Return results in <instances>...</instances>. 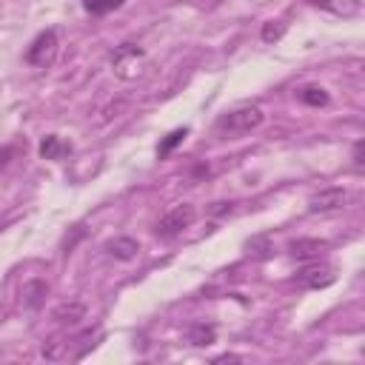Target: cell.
<instances>
[{
	"instance_id": "obj_6",
	"label": "cell",
	"mask_w": 365,
	"mask_h": 365,
	"mask_svg": "<svg viewBox=\"0 0 365 365\" xmlns=\"http://www.w3.org/2000/svg\"><path fill=\"white\" fill-rule=\"evenodd\" d=\"M297 279H299V285H305V288H325V285L334 282V268L314 262V265L302 268V271L297 274Z\"/></svg>"
},
{
	"instance_id": "obj_1",
	"label": "cell",
	"mask_w": 365,
	"mask_h": 365,
	"mask_svg": "<svg viewBox=\"0 0 365 365\" xmlns=\"http://www.w3.org/2000/svg\"><path fill=\"white\" fill-rule=\"evenodd\" d=\"M265 120V111L254 103L248 106H237L231 108L228 114H222L217 123H214V131L222 137V140H234V137H242V134H251L254 128H259Z\"/></svg>"
},
{
	"instance_id": "obj_10",
	"label": "cell",
	"mask_w": 365,
	"mask_h": 365,
	"mask_svg": "<svg viewBox=\"0 0 365 365\" xmlns=\"http://www.w3.org/2000/svg\"><path fill=\"white\" fill-rule=\"evenodd\" d=\"M325 251H328L325 240H294L291 242V254L297 259H319Z\"/></svg>"
},
{
	"instance_id": "obj_5",
	"label": "cell",
	"mask_w": 365,
	"mask_h": 365,
	"mask_svg": "<svg viewBox=\"0 0 365 365\" xmlns=\"http://www.w3.org/2000/svg\"><path fill=\"white\" fill-rule=\"evenodd\" d=\"M348 200L345 188H322L308 200V211L311 214H328V211H339Z\"/></svg>"
},
{
	"instance_id": "obj_9",
	"label": "cell",
	"mask_w": 365,
	"mask_h": 365,
	"mask_svg": "<svg viewBox=\"0 0 365 365\" xmlns=\"http://www.w3.org/2000/svg\"><path fill=\"white\" fill-rule=\"evenodd\" d=\"M106 254L114 257V259L128 262V259H134L140 254V242L134 237H114V240L106 242Z\"/></svg>"
},
{
	"instance_id": "obj_14",
	"label": "cell",
	"mask_w": 365,
	"mask_h": 365,
	"mask_svg": "<svg viewBox=\"0 0 365 365\" xmlns=\"http://www.w3.org/2000/svg\"><path fill=\"white\" fill-rule=\"evenodd\" d=\"M46 291H48V285L46 282H29L26 288H23V297H26V305L29 308H37L40 305V297H46Z\"/></svg>"
},
{
	"instance_id": "obj_8",
	"label": "cell",
	"mask_w": 365,
	"mask_h": 365,
	"mask_svg": "<svg viewBox=\"0 0 365 365\" xmlns=\"http://www.w3.org/2000/svg\"><path fill=\"white\" fill-rule=\"evenodd\" d=\"M308 6L314 9H322V11H331L336 17H354L362 11V0H305Z\"/></svg>"
},
{
	"instance_id": "obj_19",
	"label": "cell",
	"mask_w": 365,
	"mask_h": 365,
	"mask_svg": "<svg viewBox=\"0 0 365 365\" xmlns=\"http://www.w3.org/2000/svg\"><path fill=\"white\" fill-rule=\"evenodd\" d=\"M354 165H356V168H362V140L354 145Z\"/></svg>"
},
{
	"instance_id": "obj_3",
	"label": "cell",
	"mask_w": 365,
	"mask_h": 365,
	"mask_svg": "<svg viewBox=\"0 0 365 365\" xmlns=\"http://www.w3.org/2000/svg\"><path fill=\"white\" fill-rule=\"evenodd\" d=\"M57 48H60L57 31H54V29H46V31H40V34L31 40V46L26 48V63L34 66V68H48V66L54 63V57H57Z\"/></svg>"
},
{
	"instance_id": "obj_18",
	"label": "cell",
	"mask_w": 365,
	"mask_h": 365,
	"mask_svg": "<svg viewBox=\"0 0 365 365\" xmlns=\"http://www.w3.org/2000/svg\"><path fill=\"white\" fill-rule=\"evenodd\" d=\"M43 356L46 359H63L66 356V342H46L43 345Z\"/></svg>"
},
{
	"instance_id": "obj_11",
	"label": "cell",
	"mask_w": 365,
	"mask_h": 365,
	"mask_svg": "<svg viewBox=\"0 0 365 365\" xmlns=\"http://www.w3.org/2000/svg\"><path fill=\"white\" fill-rule=\"evenodd\" d=\"M68 154H71V143H66V140L57 137V134L43 137V143H40V157H43V160H63V157H68Z\"/></svg>"
},
{
	"instance_id": "obj_12",
	"label": "cell",
	"mask_w": 365,
	"mask_h": 365,
	"mask_svg": "<svg viewBox=\"0 0 365 365\" xmlns=\"http://www.w3.org/2000/svg\"><path fill=\"white\" fill-rule=\"evenodd\" d=\"M299 100L305 106L319 108V106H328V91L322 86H305V88H299Z\"/></svg>"
},
{
	"instance_id": "obj_20",
	"label": "cell",
	"mask_w": 365,
	"mask_h": 365,
	"mask_svg": "<svg viewBox=\"0 0 365 365\" xmlns=\"http://www.w3.org/2000/svg\"><path fill=\"white\" fill-rule=\"evenodd\" d=\"M214 362H242V356H237V354H222V356H217Z\"/></svg>"
},
{
	"instance_id": "obj_17",
	"label": "cell",
	"mask_w": 365,
	"mask_h": 365,
	"mask_svg": "<svg viewBox=\"0 0 365 365\" xmlns=\"http://www.w3.org/2000/svg\"><path fill=\"white\" fill-rule=\"evenodd\" d=\"M282 34H285V23H279V20H271V23L262 26V40L265 43H277Z\"/></svg>"
},
{
	"instance_id": "obj_15",
	"label": "cell",
	"mask_w": 365,
	"mask_h": 365,
	"mask_svg": "<svg viewBox=\"0 0 365 365\" xmlns=\"http://www.w3.org/2000/svg\"><path fill=\"white\" fill-rule=\"evenodd\" d=\"M185 134H188V128H174V131H171V134L157 145V154H160V157H168V154H171V148H174V145H180V143L185 140Z\"/></svg>"
},
{
	"instance_id": "obj_16",
	"label": "cell",
	"mask_w": 365,
	"mask_h": 365,
	"mask_svg": "<svg viewBox=\"0 0 365 365\" xmlns=\"http://www.w3.org/2000/svg\"><path fill=\"white\" fill-rule=\"evenodd\" d=\"M120 3H123V0H83L86 11H91V14H106V11L117 9Z\"/></svg>"
},
{
	"instance_id": "obj_13",
	"label": "cell",
	"mask_w": 365,
	"mask_h": 365,
	"mask_svg": "<svg viewBox=\"0 0 365 365\" xmlns=\"http://www.w3.org/2000/svg\"><path fill=\"white\" fill-rule=\"evenodd\" d=\"M214 336H217V331H214V325H202V322H197V325H191V334H188V339L194 342V345H211L214 342Z\"/></svg>"
},
{
	"instance_id": "obj_2",
	"label": "cell",
	"mask_w": 365,
	"mask_h": 365,
	"mask_svg": "<svg viewBox=\"0 0 365 365\" xmlns=\"http://www.w3.org/2000/svg\"><path fill=\"white\" fill-rule=\"evenodd\" d=\"M111 66H114V74L120 80H137L145 68V51L134 43H123L114 54H111Z\"/></svg>"
},
{
	"instance_id": "obj_7",
	"label": "cell",
	"mask_w": 365,
	"mask_h": 365,
	"mask_svg": "<svg viewBox=\"0 0 365 365\" xmlns=\"http://www.w3.org/2000/svg\"><path fill=\"white\" fill-rule=\"evenodd\" d=\"M86 317V305L80 299H68V302H60L54 311H51V319L63 328H74L80 319Z\"/></svg>"
},
{
	"instance_id": "obj_4",
	"label": "cell",
	"mask_w": 365,
	"mask_h": 365,
	"mask_svg": "<svg viewBox=\"0 0 365 365\" xmlns=\"http://www.w3.org/2000/svg\"><path fill=\"white\" fill-rule=\"evenodd\" d=\"M194 217H197L194 205H188V202L174 205V208H168V211L160 217V222H157L154 231H157L160 237H177L180 231H185V228L194 222Z\"/></svg>"
}]
</instances>
